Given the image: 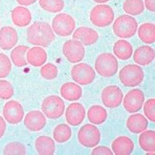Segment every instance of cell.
<instances>
[{
    "instance_id": "1",
    "label": "cell",
    "mask_w": 155,
    "mask_h": 155,
    "mask_svg": "<svg viewBox=\"0 0 155 155\" xmlns=\"http://www.w3.org/2000/svg\"><path fill=\"white\" fill-rule=\"evenodd\" d=\"M55 35L49 24L38 21L28 28L27 39L29 43L35 46L48 47L55 40Z\"/></svg>"
},
{
    "instance_id": "2",
    "label": "cell",
    "mask_w": 155,
    "mask_h": 155,
    "mask_svg": "<svg viewBox=\"0 0 155 155\" xmlns=\"http://www.w3.org/2000/svg\"><path fill=\"white\" fill-rule=\"evenodd\" d=\"M138 28L136 20L131 16L123 15L116 19L113 25V31L117 37L129 38L136 34Z\"/></svg>"
},
{
    "instance_id": "3",
    "label": "cell",
    "mask_w": 155,
    "mask_h": 155,
    "mask_svg": "<svg viewBox=\"0 0 155 155\" xmlns=\"http://www.w3.org/2000/svg\"><path fill=\"white\" fill-rule=\"evenodd\" d=\"M95 68L101 76L104 78H110L117 72L118 63L117 58L111 53H103L97 58Z\"/></svg>"
},
{
    "instance_id": "4",
    "label": "cell",
    "mask_w": 155,
    "mask_h": 155,
    "mask_svg": "<svg viewBox=\"0 0 155 155\" xmlns=\"http://www.w3.org/2000/svg\"><path fill=\"white\" fill-rule=\"evenodd\" d=\"M144 78V73L142 68L136 64L127 65L120 71V80L126 87H137L140 84Z\"/></svg>"
},
{
    "instance_id": "5",
    "label": "cell",
    "mask_w": 155,
    "mask_h": 155,
    "mask_svg": "<svg viewBox=\"0 0 155 155\" xmlns=\"http://www.w3.org/2000/svg\"><path fill=\"white\" fill-rule=\"evenodd\" d=\"M90 18L93 25L99 28H104L113 22L114 12L108 5H98L91 10Z\"/></svg>"
},
{
    "instance_id": "6",
    "label": "cell",
    "mask_w": 155,
    "mask_h": 155,
    "mask_svg": "<svg viewBox=\"0 0 155 155\" xmlns=\"http://www.w3.org/2000/svg\"><path fill=\"white\" fill-rule=\"evenodd\" d=\"M41 110L47 117L56 119L64 114L65 103L59 96L51 95L44 99L41 104Z\"/></svg>"
},
{
    "instance_id": "7",
    "label": "cell",
    "mask_w": 155,
    "mask_h": 155,
    "mask_svg": "<svg viewBox=\"0 0 155 155\" xmlns=\"http://www.w3.org/2000/svg\"><path fill=\"white\" fill-rule=\"evenodd\" d=\"M52 27L56 34L61 37L70 36L76 28L73 18L67 13L57 15L52 21Z\"/></svg>"
},
{
    "instance_id": "8",
    "label": "cell",
    "mask_w": 155,
    "mask_h": 155,
    "mask_svg": "<svg viewBox=\"0 0 155 155\" xmlns=\"http://www.w3.org/2000/svg\"><path fill=\"white\" fill-rule=\"evenodd\" d=\"M101 133L97 127L87 124L82 126L78 133V139L83 147L93 148L97 146L101 140Z\"/></svg>"
},
{
    "instance_id": "9",
    "label": "cell",
    "mask_w": 155,
    "mask_h": 155,
    "mask_svg": "<svg viewBox=\"0 0 155 155\" xmlns=\"http://www.w3.org/2000/svg\"><path fill=\"white\" fill-rule=\"evenodd\" d=\"M72 79L82 86L89 85L95 79L96 73L91 66L85 63H80L72 67L71 71Z\"/></svg>"
},
{
    "instance_id": "10",
    "label": "cell",
    "mask_w": 155,
    "mask_h": 155,
    "mask_svg": "<svg viewBox=\"0 0 155 155\" xmlns=\"http://www.w3.org/2000/svg\"><path fill=\"white\" fill-rule=\"evenodd\" d=\"M63 54L71 63L80 62L85 55V49L83 44L78 40L73 39L66 41L63 46Z\"/></svg>"
},
{
    "instance_id": "11",
    "label": "cell",
    "mask_w": 155,
    "mask_h": 155,
    "mask_svg": "<svg viewBox=\"0 0 155 155\" xmlns=\"http://www.w3.org/2000/svg\"><path fill=\"white\" fill-rule=\"evenodd\" d=\"M145 95L138 89H134L128 92L123 100V106L126 110L130 113L139 111L144 104Z\"/></svg>"
},
{
    "instance_id": "12",
    "label": "cell",
    "mask_w": 155,
    "mask_h": 155,
    "mask_svg": "<svg viewBox=\"0 0 155 155\" xmlns=\"http://www.w3.org/2000/svg\"><path fill=\"white\" fill-rule=\"evenodd\" d=\"M123 94L120 89L115 85L106 87L101 93V100L104 106L114 108L119 107L122 102Z\"/></svg>"
},
{
    "instance_id": "13",
    "label": "cell",
    "mask_w": 155,
    "mask_h": 155,
    "mask_svg": "<svg viewBox=\"0 0 155 155\" xmlns=\"http://www.w3.org/2000/svg\"><path fill=\"white\" fill-rule=\"evenodd\" d=\"M3 115L5 120L11 124H17L23 119L24 111L21 104L12 100L7 102L3 109Z\"/></svg>"
},
{
    "instance_id": "14",
    "label": "cell",
    "mask_w": 155,
    "mask_h": 155,
    "mask_svg": "<svg viewBox=\"0 0 155 155\" xmlns=\"http://www.w3.org/2000/svg\"><path fill=\"white\" fill-rule=\"evenodd\" d=\"M86 110L82 105L78 102H74L69 105L66 110V120L72 126L80 125L84 120Z\"/></svg>"
},
{
    "instance_id": "15",
    "label": "cell",
    "mask_w": 155,
    "mask_h": 155,
    "mask_svg": "<svg viewBox=\"0 0 155 155\" xmlns=\"http://www.w3.org/2000/svg\"><path fill=\"white\" fill-rule=\"evenodd\" d=\"M46 117L39 110H33L28 113L24 119V125L31 131H38L46 126Z\"/></svg>"
},
{
    "instance_id": "16",
    "label": "cell",
    "mask_w": 155,
    "mask_h": 155,
    "mask_svg": "<svg viewBox=\"0 0 155 155\" xmlns=\"http://www.w3.org/2000/svg\"><path fill=\"white\" fill-rule=\"evenodd\" d=\"M18 36L15 29L9 26L2 28L0 30V48L9 50L18 43Z\"/></svg>"
},
{
    "instance_id": "17",
    "label": "cell",
    "mask_w": 155,
    "mask_h": 155,
    "mask_svg": "<svg viewBox=\"0 0 155 155\" xmlns=\"http://www.w3.org/2000/svg\"><path fill=\"white\" fill-rule=\"evenodd\" d=\"M73 39L79 41L83 45L88 46L93 45L98 39L99 35L95 30L82 27L78 28L72 35Z\"/></svg>"
},
{
    "instance_id": "18",
    "label": "cell",
    "mask_w": 155,
    "mask_h": 155,
    "mask_svg": "<svg viewBox=\"0 0 155 155\" xmlns=\"http://www.w3.org/2000/svg\"><path fill=\"white\" fill-rule=\"evenodd\" d=\"M111 148L115 155H130L134 150V142L128 137L120 136L112 142Z\"/></svg>"
},
{
    "instance_id": "19",
    "label": "cell",
    "mask_w": 155,
    "mask_h": 155,
    "mask_svg": "<svg viewBox=\"0 0 155 155\" xmlns=\"http://www.w3.org/2000/svg\"><path fill=\"white\" fill-rule=\"evenodd\" d=\"M155 56L154 49L150 46L145 45L136 50L133 55V60L139 65L147 66L153 61Z\"/></svg>"
},
{
    "instance_id": "20",
    "label": "cell",
    "mask_w": 155,
    "mask_h": 155,
    "mask_svg": "<svg viewBox=\"0 0 155 155\" xmlns=\"http://www.w3.org/2000/svg\"><path fill=\"white\" fill-rule=\"evenodd\" d=\"M126 125L130 132L135 134H139L147 128L148 121L143 115L138 113L130 116Z\"/></svg>"
},
{
    "instance_id": "21",
    "label": "cell",
    "mask_w": 155,
    "mask_h": 155,
    "mask_svg": "<svg viewBox=\"0 0 155 155\" xmlns=\"http://www.w3.org/2000/svg\"><path fill=\"white\" fill-rule=\"evenodd\" d=\"M12 19L14 24L18 27H27L31 22V14L27 8L18 7L12 12Z\"/></svg>"
},
{
    "instance_id": "22",
    "label": "cell",
    "mask_w": 155,
    "mask_h": 155,
    "mask_svg": "<svg viewBox=\"0 0 155 155\" xmlns=\"http://www.w3.org/2000/svg\"><path fill=\"white\" fill-rule=\"evenodd\" d=\"M61 97L69 101H76L81 98L82 90L81 87L74 82H67L61 86L60 89Z\"/></svg>"
},
{
    "instance_id": "23",
    "label": "cell",
    "mask_w": 155,
    "mask_h": 155,
    "mask_svg": "<svg viewBox=\"0 0 155 155\" xmlns=\"http://www.w3.org/2000/svg\"><path fill=\"white\" fill-rule=\"evenodd\" d=\"M36 150L39 155H51L55 150V144L50 137L42 136L39 137L35 142Z\"/></svg>"
},
{
    "instance_id": "24",
    "label": "cell",
    "mask_w": 155,
    "mask_h": 155,
    "mask_svg": "<svg viewBox=\"0 0 155 155\" xmlns=\"http://www.w3.org/2000/svg\"><path fill=\"white\" fill-rule=\"evenodd\" d=\"M28 62L35 67L42 66L47 61V54L46 51L40 47H33L27 53Z\"/></svg>"
},
{
    "instance_id": "25",
    "label": "cell",
    "mask_w": 155,
    "mask_h": 155,
    "mask_svg": "<svg viewBox=\"0 0 155 155\" xmlns=\"http://www.w3.org/2000/svg\"><path fill=\"white\" fill-rule=\"evenodd\" d=\"M113 50L115 56L121 60H128L133 54L132 45L125 40L116 41L113 46Z\"/></svg>"
},
{
    "instance_id": "26",
    "label": "cell",
    "mask_w": 155,
    "mask_h": 155,
    "mask_svg": "<svg viewBox=\"0 0 155 155\" xmlns=\"http://www.w3.org/2000/svg\"><path fill=\"white\" fill-rule=\"evenodd\" d=\"M87 115L90 122L95 125L104 123L107 117V110L100 105L91 106L88 110Z\"/></svg>"
},
{
    "instance_id": "27",
    "label": "cell",
    "mask_w": 155,
    "mask_h": 155,
    "mask_svg": "<svg viewBox=\"0 0 155 155\" xmlns=\"http://www.w3.org/2000/svg\"><path fill=\"white\" fill-rule=\"evenodd\" d=\"M139 38L146 44H150L155 41V26L153 23L142 24L138 31Z\"/></svg>"
},
{
    "instance_id": "28",
    "label": "cell",
    "mask_w": 155,
    "mask_h": 155,
    "mask_svg": "<svg viewBox=\"0 0 155 155\" xmlns=\"http://www.w3.org/2000/svg\"><path fill=\"white\" fill-rule=\"evenodd\" d=\"M139 143L141 149L147 152H155V131L147 130L141 133L139 137Z\"/></svg>"
},
{
    "instance_id": "29",
    "label": "cell",
    "mask_w": 155,
    "mask_h": 155,
    "mask_svg": "<svg viewBox=\"0 0 155 155\" xmlns=\"http://www.w3.org/2000/svg\"><path fill=\"white\" fill-rule=\"evenodd\" d=\"M29 48L24 45H20L16 47L12 51L11 58L12 62L18 67H22L28 65L26 61V52L28 50Z\"/></svg>"
},
{
    "instance_id": "30",
    "label": "cell",
    "mask_w": 155,
    "mask_h": 155,
    "mask_svg": "<svg viewBox=\"0 0 155 155\" xmlns=\"http://www.w3.org/2000/svg\"><path fill=\"white\" fill-rule=\"evenodd\" d=\"M53 138L58 143L67 142L71 138L72 131L70 127L66 124L58 125L53 130Z\"/></svg>"
},
{
    "instance_id": "31",
    "label": "cell",
    "mask_w": 155,
    "mask_h": 155,
    "mask_svg": "<svg viewBox=\"0 0 155 155\" xmlns=\"http://www.w3.org/2000/svg\"><path fill=\"white\" fill-rule=\"evenodd\" d=\"M123 8L125 12L131 16L140 15L145 9L142 0H126Z\"/></svg>"
},
{
    "instance_id": "32",
    "label": "cell",
    "mask_w": 155,
    "mask_h": 155,
    "mask_svg": "<svg viewBox=\"0 0 155 155\" xmlns=\"http://www.w3.org/2000/svg\"><path fill=\"white\" fill-rule=\"evenodd\" d=\"M39 4L44 10L51 13L60 12L65 6L63 0H39Z\"/></svg>"
},
{
    "instance_id": "33",
    "label": "cell",
    "mask_w": 155,
    "mask_h": 155,
    "mask_svg": "<svg viewBox=\"0 0 155 155\" xmlns=\"http://www.w3.org/2000/svg\"><path fill=\"white\" fill-rule=\"evenodd\" d=\"M27 149L22 143L12 142L5 146L3 150L4 155H26Z\"/></svg>"
},
{
    "instance_id": "34",
    "label": "cell",
    "mask_w": 155,
    "mask_h": 155,
    "mask_svg": "<svg viewBox=\"0 0 155 155\" xmlns=\"http://www.w3.org/2000/svg\"><path fill=\"white\" fill-rule=\"evenodd\" d=\"M11 61L4 53H0V78H7L12 70Z\"/></svg>"
},
{
    "instance_id": "35",
    "label": "cell",
    "mask_w": 155,
    "mask_h": 155,
    "mask_svg": "<svg viewBox=\"0 0 155 155\" xmlns=\"http://www.w3.org/2000/svg\"><path fill=\"white\" fill-rule=\"evenodd\" d=\"M41 76L45 79L51 80L57 78L58 73V68L52 63H47L41 69Z\"/></svg>"
},
{
    "instance_id": "36",
    "label": "cell",
    "mask_w": 155,
    "mask_h": 155,
    "mask_svg": "<svg viewBox=\"0 0 155 155\" xmlns=\"http://www.w3.org/2000/svg\"><path fill=\"white\" fill-rule=\"evenodd\" d=\"M14 94V89L12 85L6 80H0V98L8 100Z\"/></svg>"
},
{
    "instance_id": "37",
    "label": "cell",
    "mask_w": 155,
    "mask_h": 155,
    "mask_svg": "<svg viewBox=\"0 0 155 155\" xmlns=\"http://www.w3.org/2000/svg\"><path fill=\"white\" fill-rule=\"evenodd\" d=\"M155 99L151 98L145 102L144 107V112L146 117L152 122H155Z\"/></svg>"
},
{
    "instance_id": "38",
    "label": "cell",
    "mask_w": 155,
    "mask_h": 155,
    "mask_svg": "<svg viewBox=\"0 0 155 155\" xmlns=\"http://www.w3.org/2000/svg\"><path fill=\"white\" fill-rule=\"evenodd\" d=\"M91 155H113V153L109 148L105 146H98L94 148L91 152Z\"/></svg>"
},
{
    "instance_id": "39",
    "label": "cell",
    "mask_w": 155,
    "mask_h": 155,
    "mask_svg": "<svg viewBox=\"0 0 155 155\" xmlns=\"http://www.w3.org/2000/svg\"><path fill=\"white\" fill-rule=\"evenodd\" d=\"M145 5L148 10L152 12H155V0H145Z\"/></svg>"
},
{
    "instance_id": "40",
    "label": "cell",
    "mask_w": 155,
    "mask_h": 155,
    "mask_svg": "<svg viewBox=\"0 0 155 155\" xmlns=\"http://www.w3.org/2000/svg\"><path fill=\"white\" fill-rule=\"evenodd\" d=\"M6 130V122L3 117L0 116V139L4 136Z\"/></svg>"
},
{
    "instance_id": "41",
    "label": "cell",
    "mask_w": 155,
    "mask_h": 155,
    "mask_svg": "<svg viewBox=\"0 0 155 155\" xmlns=\"http://www.w3.org/2000/svg\"><path fill=\"white\" fill-rule=\"evenodd\" d=\"M17 1L20 5L28 6L34 4L37 0H17Z\"/></svg>"
},
{
    "instance_id": "42",
    "label": "cell",
    "mask_w": 155,
    "mask_h": 155,
    "mask_svg": "<svg viewBox=\"0 0 155 155\" xmlns=\"http://www.w3.org/2000/svg\"><path fill=\"white\" fill-rule=\"evenodd\" d=\"M93 1L98 3H106L107 2L109 1L110 0H93Z\"/></svg>"
}]
</instances>
